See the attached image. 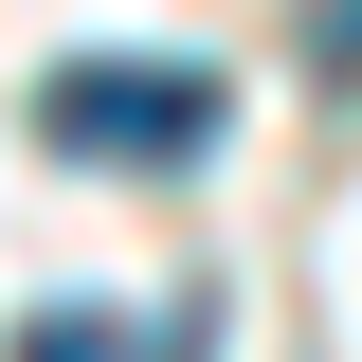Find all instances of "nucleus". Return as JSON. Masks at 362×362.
<instances>
[{"label":"nucleus","mask_w":362,"mask_h":362,"mask_svg":"<svg viewBox=\"0 0 362 362\" xmlns=\"http://www.w3.org/2000/svg\"><path fill=\"white\" fill-rule=\"evenodd\" d=\"M308 54H326V73H362V0H308Z\"/></svg>","instance_id":"nucleus-3"},{"label":"nucleus","mask_w":362,"mask_h":362,"mask_svg":"<svg viewBox=\"0 0 362 362\" xmlns=\"http://www.w3.org/2000/svg\"><path fill=\"white\" fill-rule=\"evenodd\" d=\"M218 127H235V90L199 73V54H73V73H37V145H73V163H127V181L199 163Z\"/></svg>","instance_id":"nucleus-1"},{"label":"nucleus","mask_w":362,"mask_h":362,"mask_svg":"<svg viewBox=\"0 0 362 362\" xmlns=\"http://www.w3.org/2000/svg\"><path fill=\"white\" fill-rule=\"evenodd\" d=\"M0 362H218V308L181 290V308H37Z\"/></svg>","instance_id":"nucleus-2"}]
</instances>
